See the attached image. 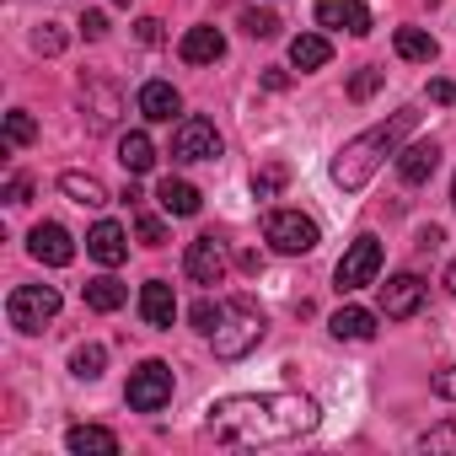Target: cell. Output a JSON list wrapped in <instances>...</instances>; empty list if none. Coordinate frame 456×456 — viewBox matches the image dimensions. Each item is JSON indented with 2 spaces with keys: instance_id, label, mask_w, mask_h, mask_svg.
<instances>
[{
  "instance_id": "cell-1",
  "label": "cell",
  "mask_w": 456,
  "mask_h": 456,
  "mask_svg": "<svg viewBox=\"0 0 456 456\" xmlns=\"http://www.w3.org/2000/svg\"><path fill=\"white\" fill-rule=\"evenodd\" d=\"M317 419L322 408L301 392H242L209 408V435L220 445H285L296 435H312Z\"/></svg>"
},
{
  "instance_id": "cell-2",
  "label": "cell",
  "mask_w": 456,
  "mask_h": 456,
  "mask_svg": "<svg viewBox=\"0 0 456 456\" xmlns=\"http://www.w3.org/2000/svg\"><path fill=\"white\" fill-rule=\"evenodd\" d=\"M413 124H419V113H413V108H397L387 124H370L365 134L344 140L338 156H333V183H338L344 193L365 188V183L376 177V167H381L387 156H397V145H403V134H408Z\"/></svg>"
},
{
  "instance_id": "cell-3",
  "label": "cell",
  "mask_w": 456,
  "mask_h": 456,
  "mask_svg": "<svg viewBox=\"0 0 456 456\" xmlns=\"http://www.w3.org/2000/svg\"><path fill=\"white\" fill-rule=\"evenodd\" d=\"M264 333H269V317H264L248 296H237V301H225V317H220V328L209 333V344H215L220 360H242V354H253V349L264 344Z\"/></svg>"
},
{
  "instance_id": "cell-4",
  "label": "cell",
  "mask_w": 456,
  "mask_h": 456,
  "mask_svg": "<svg viewBox=\"0 0 456 456\" xmlns=\"http://www.w3.org/2000/svg\"><path fill=\"white\" fill-rule=\"evenodd\" d=\"M172 365L167 360H140L134 370H129V387H124V403L134 408V413H161L167 403H172Z\"/></svg>"
},
{
  "instance_id": "cell-5",
  "label": "cell",
  "mask_w": 456,
  "mask_h": 456,
  "mask_svg": "<svg viewBox=\"0 0 456 456\" xmlns=\"http://www.w3.org/2000/svg\"><path fill=\"white\" fill-rule=\"evenodd\" d=\"M264 242H269L274 253L301 258V253H312V248L322 242V232H317V220L301 215V209H269V220H264Z\"/></svg>"
},
{
  "instance_id": "cell-6",
  "label": "cell",
  "mask_w": 456,
  "mask_h": 456,
  "mask_svg": "<svg viewBox=\"0 0 456 456\" xmlns=\"http://www.w3.org/2000/svg\"><path fill=\"white\" fill-rule=\"evenodd\" d=\"M6 317L17 333H44V322L60 317V290L54 285H17L6 301Z\"/></svg>"
},
{
  "instance_id": "cell-7",
  "label": "cell",
  "mask_w": 456,
  "mask_h": 456,
  "mask_svg": "<svg viewBox=\"0 0 456 456\" xmlns=\"http://www.w3.org/2000/svg\"><path fill=\"white\" fill-rule=\"evenodd\" d=\"M376 274H381V242H376V237H354L349 253H344L338 269H333V285H338V296H349V290L376 285Z\"/></svg>"
},
{
  "instance_id": "cell-8",
  "label": "cell",
  "mask_w": 456,
  "mask_h": 456,
  "mask_svg": "<svg viewBox=\"0 0 456 456\" xmlns=\"http://www.w3.org/2000/svg\"><path fill=\"white\" fill-rule=\"evenodd\" d=\"M225 145H220V129L209 118H183L172 129V161H215Z\"/></svg>"
},
{
  "instance_id": "cell-9",
  "label": "cell",
  "mask_w": 456,
  "mask_h": 456,
  "mask_svg": "<svg viewBox=\"0 0 456 456\" xmlns=\"http://www.w3.org/2000/svg\"><path fill=\"white\" fill-rule=\"evenodd\" d=\"M28 253L38 264H49V269H65L76 258V242H70V232H65L60 220H38L33 232H28Z\"/></svg>"
},
{
  "instance_id": "cell-10",
  "label": "cell",
  "mask_w": 456,
  "mask_h": 456,
  "mask_svg": "<svg viewBox=\"0 0 456 456\" xmlns=\"http://www.w3.org/2000/svg\"><path fill=\"white\" fill-rule=\"evenodd\" d=\"M317 28L365 38L370 33V6H365V0H317Z\"/></svg>"
},
{
  "instance_id": "cell-11",
  "label": "cell",
  "mask_w": 456,
  "mask_h": 456,
  "mask_svg": "<svg viewBox=\"0 0 456 456\" xmlns=\"http://www.w3.org/2000/svg\"><path fill=\"white\" fill-rule=\"evenodd\" d=\"M183 269H188L193 285H220L225 280V248L215 237H193L188 253H183Z\"/></svg>"
},
{
  "instance_id": "cell-12",
  "label": "cell",
  "mask_w": 456,
  "mask_h": 456,
  "mask_svg": "<svg viewBox=\"0 0 456 456\" xmlns=\"http://www.w3.org/2000/svg\"><path fill=\"white\" fill-rule=\"evenodd\" d=\"M424 306V280L419 274H392L387 285H381V317L387 322H403V317H413Z\"/></svg>"
},
{
  "instance_id": "cell-13",
  "label": "cell",
  "mask_w": 456,
  "mask_h": 456,
  "mask_svg": "<svg viewBox=\"0 0 456 456\" xmlns=\"http://www.w3.org/2000/svg\"><path fill=\"white\" fill-rule=\"evenodd\" d=\"M86 253L102 264V269H118L124 258H129V232L118 220H97L92 232H86Z\"/></svg>"
},
{
  "instance_id": "cell-14",
  "label": "cell",
  "mask_w": 456,
  "mask_h": 456,
  "mask_svg": "<svg viewBox=\"0 0 456 456\" xmlns=\"http://www.w3.org/2000/svg\"><path fill=\"white\" fill-rule=\"evenodd\" d=\"M140 317H145V328H172L177 322V296H172L167 280H145L140 285Z\"/></svg>"
},
{
  "instance_id": "cell-15",
  "label": "cell",
  "mask_w": 456,
  "mask_h": 456,
  "mask_svg": "<svg viewBox=\"0 0 456 456\" xmlns=\"http://www.w3.org/2000/svg\"><path fill=\"white\" fill-rule=\"evenodd\" d=\"M177 54H183V65H215V60H225V33L220 28H188Z\"/></svg>"
},
{
  "instance_id": "cell-16",
  "label": "cell",
  "mask_w": 456,
  "mask_h": 456,
  "mask_svg": "<svg viewBox=\"0 0 456 456\" xmlns=\"http://www.w3.org/2000/svg\"><path fill=\"white\" fill-rule=\"evenodd\" d=\"M65 451L70 456H118V435L102 424H70L65 429Z\"/></svg>"
},
{
  "instance_id": "cell-17",
  "label": "cell",
  "mask_w": 456,
  "mask_h": 456,
  "mask_svg": "<svg viewBox=\"0 0 456 456\" xmlns=\"http://www.w3.org/2000/svg\"><path fill=\"white\" fill-rule=\"evenodd\" d=\"M140 113H145L151 124H172V113H183L177 86H172V81H145V86H140Z\"/></svg>"
},
{
  "instance_id": "cell-18",
  "label": "cell",
  "mask_w": 456,
  "mask_h": 456,
  "mask_svg": "<svg viewBox=\"0 0 456 456\" xmlns=\"http://www.w3.org/2000/svg\"><path fill=\"white\" fill-rule=\"evenodd\" d=\"M156 204L167 209V215H177V220H188V215H199V188L193 183H183V177H161L156 183Z\"/></svg>"
},
{
  "instance_id": "cell-19",
  "label": "cell",
  "mask_w": 456,
  "mask_h": 456,
  "mask_svg": "<svg viewBox=\"0 0 456 456\" xmlns=\"http://www.w3.org/2000/svg\"><path fill=\"white\" fill-rule=\"evenodd\" d=\"M435 167H440V145H435V140H419V145L397 151V177H403V183H424Z\"/></svg>"
},
{
  "instance_id": "cell-20",
  "label": "cell",
  "mask_w": 456,
  "mask_h": 456,
  "mask_svg": "<svg viewBox=\"0 0 456 456\" xmlns=\"http://www.w3.org/2000/svg\"><path fill=\"white\" fill-rule=\"evenodd\" d=\"M328 328H333V338H344V344H365V338L376 333V312H365V306H338V312L328 317Z\"/></svg>"
},
{
  "instance_id": "cell-21",
  "label": "cell",
  "mask_w": 456,
  "mask_h": 456,
  "mask_svg": "<svg viewBox=\"0 0 456 456\" xmlns=\"http://www.w3.org/2000/svg\"><path fill=\"white\" fill-rule=\"evenodd\" d=\"M60 193L76 199V204H86V209H102V204H108V188H102V177H92V172H60Z\"/></svg>"
},
{
  "instance_id": "cell-22",
  "label": "cell",
  "mask_w": 456,
  "mask_h": 456,
  "mask_svg": "<svg viewBox=\"0 0 456 456\" xmlns=\"http://www.w3.org/2000/svg\"><path fill=\"white\" fill-rule=\"evenodd\" d=\"M333 60V44L322 38V33H301V38H290V65L296 70H322Z\"/></svg>"
},
{
  "instance_id": "cell-23",
  "label": "cell",
  "mask_w": 456,
  "mask_h": 456,
  "mask_svg": "<svg viewBox=\"0 0 456 456\" xmlns=\"http://www.w3.org/2000/svg\"><path fill=\"white\" fill-rule=\"evenodd\" d=\"M118 161H124V172H151L156 167V145H151V134L145 129H129L124 140H118Z\"/></svg>"
},
{
  "instance_id": "cell-24",
  "label": "cell",
  "mask_w": 456,
  "mask_h": 456,
  "mask_svg": "<svg viewBox=\"0 0 456 456\" xmlns=\"http://www.w3.org/2000/svg\"><path fill=\"white\" fill-rule=\"evenodd\" d=\"M81 301H86L92 312H118V306L129 301V290H124L113 274H97V280H86V285H81Z\"/></svg>"
},
{
  "instance_id": "cell-25",
  "label": "cell",
  "mask_w": 456,
  "mask_h": 456,
  "mask_svg": "<svg viewBox=\"0 0 456 456\" xmlns=\"http://www.w3.org/2000/svg\"><path fill=\"white\" fill-rule=\"evenodd\" d=\"M392 44H397V54H403V60H413V65H429V60L440 54V44H435L424 28H397V38H392Z\"/></svg>"
},
{
  "instance_id": "cell-26",
  "label": "cell",
  "mask_w": 456,
  "mask_h": 456,
  "mask_svg": "<svg viewBox=\"0 0 456 456\" xmlns=\"http://www.w3.org/2000/svg\"><path fill=\"white\" fill-rule=\"evenodd\" d=\"M102 365H108V349H102V344H76V349H70V376L97 381V376H102Z\"/></svg>"
},
{
  "instance_id": "cell-27",
  "label": "cell",
  "mask_w": 456,
  "mask_h": 456,
  "mask_svg": "<svg viewBox=\"0 0 456 456\" xmlns=\"http://www.w3.org/2000/svg\"><path fill=\"white\" fill-rule=\"evenodd\" d=\"M33 134H38L33 113H28V108H12V113H6V151H22Z\"/></svg>"
},
{
  "instance_id": "cell-28",
  "label": "cell",
  "mask_w": 456,
  "mask_h": 456,
  "mask_svg": "<svg viewBox=\"0 0 456 456\" xmlns=\"http://www.w3.org/2000/svg\"><path fill=\"white\" fill-rule=\"evenodd\" d=\"M285 183H290V167H285V161H274V167L253 172V193H258V199H274V193H280Z\"/></svg>"
},
{
  "instance_id": "cell-29",
  "label": "cell",
  "mask_w": 456,
  "mask_h": 456,
  "mask_svg": "<svg viewBox=\"0 0 456 456\" xmlns=\"http://www.w3.org/2000/svg\"><path fill=\"white\" fill-rule=\"evenodd\" d=\"M381 81H387V76H381L376 65H360V70L349 76V97H354V102H365V97H376V92H381Z\"/></svg>"
},
{
  "instance_id": "cell-30",
  "label": "cell",
  "mask_w": 456,
  "mask_h": 456,
  "mask_svg": "<svg viewBox=\"0 0 456 456\" xmlns=\"http://www.w3.org/2000/svg\"><path fill=\"white\" fill-rule=\"evenodd\" d=\"M97 92V108H92V124L97 129H108L113 118H118V92H108V86H92Z\"/></svg>"
},
{
  "instance_id": "cell-31",
  "label": "cell",
  "mask_w": 456,
  "mask_h": 456,
  "mask_svg": "<svg viewBox=\"0 0 456 456\" xmlns=\"http://www.w3.org/2000/svg\"><path fill=\"white\" fill-rule=\"evenodd\" d=\"M242 28H248L253 38H274V33H280V17H274V12H248Z\"/></svg>"
},
{
  "instance_id": "cell-32",
  "label": "cell",
  "mask_w": 456,
  "mask_h": 456,
  "mask_svg": "<svg viewBox=\"0 0 456 456\" xmlns=\"http://www.w3.org/2000/svg\"><path fill=\"white\" fill-rule=\"evenodd\" d=\"M220 317H225V306H220V301H199V306H193V328H199V333H215V328H220Z\"/></svg>"
},
{
  "instance_id": "cell-33",
  "label": "cell",
  "mask_w": 456,
  "mask_h": 456,
  "mask_svg": "<svg viewBox=\"0 0 456 456\" xmlns=\"http://www.w3.org/2000/svg\"><path fill=\"white\" fill-rule=\"evenodd\" d=\"M33 49H38V54H60V49H65V33H60L54 22H44V28L33 33Z\"/></svg>"
},
{
  "instance_id": "cell-34",
  "label": "cell",
  "mask_w": 456,
  "mask_h": 456,
  "mask_svg": "<svg viewBox=\"0 0 456 456\" xmlns=\"http://www.w3.org/2000/svg\"><path fill=\"white\" fill-rule=\"evenodd\" d=\"M134 232H140V242H145V248H161V242H167V225H161L156 215H140Z\"/></svg>"
},
{
  "instance_id": "cell-35",
  "label": "cell",
  "mask_w": 456,
  "mask_h": 456,
  "mask_svg": "<svg viewBox=\"0 0 456 456\" xmlns=\"http://www.w3.org/2000/svg\"><path fill=\"white\" fill-rule=\"evenodd\" d=\"M134 38H140V44H161V22H156V17H140V22H134Z\"/></svg>"
},
{
  "instance_id": "cell-36",
  "label": "cell",
  "mask_w": 456,
  "mask_h": 456,
  "mask_svg": "<svg viewBox=\"0 0 456 456\" xmlns=\"http://www.w3.org/2000/svg\"><path fill=\"white\" fill-rule=\"evenodd\" d=\"M429 102L451 108V102H456V81H429Z\"/></svg>"
},
{
  "instance_id": "cell-37",
  "label": "cell",
  "mask_w": 456,
  "mask_h": 456,
  "mask_svg": "<svg viewBox=\"0 0 456 456\" xmlns=\"http://www.w3.org/2000/svg\"><path fill=\"white\" fill-rule=\"evenodd\" d=\"M81 33H86V38H102V33H108V17H102V12H86V17H81Z\"/></svg>"
},
{
  "instance_id": "cell-38",
  "label": "cell",
  "mask_w": 456,
  "mask_h": 456,
  "mask_svg": "<svg viewBox=\"0 0 456 456\" xmlns=\"http://www.w3.org/2000/svg\"><path fill=\"white\" fill-rule=\"evenodd\" d=\"M28 193H33L28 177H12V183H6V204H28Z\"/></svg>"
},
{
  "instance_id": "cell-39",
  "label": "cell",
  "mask_w": 456,
  "mask_h": 456,
  "mask_svg": "<svg viewBox=\"0 0 456 456\" xmlns=\"http://www.w3.org/2000/svg\"><path fill=\"white\" fill-rule=\"evenodd\" d=\"M435 392L456 403V365H451V370H435Z\"/></svg>"
},
{
  "instance_id": "cell-40",
  "label": "cell",
  "mask_w": 456,
  "mask_h": 456,
  "mask_svg": "<svg viewBox=\"0 0 456 456\" xmlns=\"http://www.w3.org/2000/svg\"><path fill=\"white\" fill-rule=\"evenodd\" d=\"M419 445H456V429H440V435H424Z\"/></svg>"
},
{
  "instance_id": "cell-41",
  "label": "cell",
  "mask_w": 456,
  "mask_h": 456,
  "mask_svg": "<svg viewBox=\"0 0 456 456\" xmlns=\"http://www.w3.org/2000/svg\"><path fill=\"white\" fill-rule=\"evenodd\" d=\"M445 290H456V264H451V269H445Z\"/></svg>"
},
{
  "instance_id": "cell-42",
  "label": "cell",
  "mask_w": 456,
  "mask_h": 456,
  "mask_svg": "<svg viewBox=\"0 0 456 456\" xmlns=\"http://www.w3.org/2000/svg\"><path fill=\"white\" fill-rule=\"evenodd\" d=\"M118 6H134V0H118Z\"/></svg>"
},
{
  "instance_id": "cell-43",
  "label": "cell",
  "mask_w": 456,
  "mask_h": 456,
  "mask_svg": "<svg viewBox=\"0 0 456 456\" xmlns=\"http://www.w3.org/2000/svg\"><path fill=\"white\" fill-rule=\"evenodd\" d=\"M451 199H456V183H451Z\"/></svg>"
},
{
  "instance_id": "cell-44",
  "label": "cell",
  "mask_w": 456,
  "mask_h": 456,
  "mask_svg": "<svg viewBox=\"0 0 456 456\" xmlns=\"http://www.w3.org/2000/svg\"><path fill=\"white\" fill-rule=\"evenodd\" d=\"M429 6H435V0H429Z\"/></svg>"
}]
</instances>
